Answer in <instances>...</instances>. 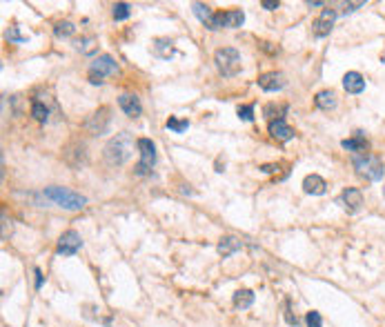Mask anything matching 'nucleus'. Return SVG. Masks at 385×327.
<instances>
[{
  "label": "nucleus",
  "instance_id": "nucleus-2",
  "mask_svg": "<svg viewBox=\"0 0 385 327\" xmlns=\"http://www.w3.org/2000/svg\"><path fill=\"white\" fill-rule=\"evenodd\" d=\"M132 149H134V140L130 132H120L105 145L102 154H105V160L109 165H125L132 156Z\"/></svg>",
  "mask_w": 385,
  "mask_h": 327
},
{
  "label": "nucleus",
  "instance_id": "nucleus-20",
  "mask_svg": "<svg viewBox=\"0 0 385 327\" xmlns=\"http://www.w3.org/2000/svg\"><path fill=\"white\" fill-rule=\"evenodd\" d=\"M254 303V292L252 289H238L234 294V307L236 310H247Z\"/></svg>",
  "mask_w": 385,
  "mask_h": 327
},
{
  "label": "nucleus",
  "instance_id": "nucleus-8",
  "mask_svg": "<svg viewBox=\"0 0 385 327\" xmlns=\"http://www.w3.org/2000/svg\"><path fill=\"white\" fill-rule=\"evenodd\" d=\"M81 247H83V238L76 230H67L63 236L58 238V254H63V256H74Z\"/></svg>",
  "mask_w": 385,
  "mask_h": 327
},
{
  "label": "nucleus",
  "instance_id": "nucleus-15",
  "mask_svg": "<svg viewBox=\"0 0 385 327\" xmlns=\"http://www.w3.org/2000/svg\"><path fill=\"white\" fill-rule=\"evenodd\" d=\"M303 189H305V194L323 196L325 194V189H327V183L323 181L319 174H310V176H305V181H303Z\"/></svg>",
  "mask_w": 385,
  "mask_h": 327
},
{
  "label": "nucleus",
  "instance_id": "nucleus-3",
  "mask_svg": "<svg viewBox=\"0 0 385 327\" xmlns=\"http://www.w3.org/2000/svg\"><path fill=\"white\" fill-rule=\"evenodd\" d=\"M352 165H354V169H356L361 176L368 178V181H372V183L383 181V174H385L383 160L378 158V156H374V154H370V152L354 154V156H352Z\"/></svg>",
  "mask_w": 385,
  "mask_h": 327
},
{
  "label": "nucleus",
  "instance_id": "nucleus-7",
  "mask_svg": "<svg viewBox=\"0 0 385 327\" xmlns=\"http://www.w3.org/2000/svg\"><path fill=\"white\" fill-rule=\"evenodd\" d=\"M112 109L109 107H100L98 112H94L85 120V129L91 134V136H100V134H107L109 132V125H112Z\"/></svg>",
  "mask_w": 385,
  "mask_h": 327
},
{
  "label": "nucleus",
  "instance_id": "nucleus-34",
  "mask_svg": "<svg viewBox=\"0 0 385 327\" xmlns=\"http://www.w3.org/2000/svg\"><path fill=\"white\" fill-rule=\"evenodd\" d=\"M261 7L267 9V11H274V9H278V0H276V3H272V0H263Z\"/></svg>",
  "mask_w": 385,
  "mask_h": 327
},
{
  "label": "nucleus",
  "instance_id": "nucleus-32",
  "mask_svg": "<svg viewBox=\"0 0 385 327\" xmlns=\"http://www.w3.org/2000/svg\"><path fill=\"white\" fill-rule=\"evenodd\" d=\"M94 42H96V38H83V40H76V47L81 49V52H89Z\"/></svg>",
  "mask_w": 385,
  "mask_h": 327
},
{
  "label": "nucleus",
  "instance_id": "nucleus-6",
  "mask_svg": "<svg viewBox=\"0 0 385 327\" xmlns=\"http://www.w3.org/2000/svg\"><path fill=\"white\" fill-rule=\"evenodd\" d=\"M136 147H138V154H140V160L136 165V174L138 176H147L151 171V167L156 165V145L151 143L149 138H138Z\"/></svg>",
  "mask_w": 385,
  "mask_h": 327
},
{
  "label": "nucleus",
  "instance_id": "nucleus-19",
  "mask_svg": "<svg viewBox=\"0 0 385 327\" xmlns=\"http://www.w3.org/2000/svg\"><path fill=\"white\" fill-rule=\"evenodd\" d=\"M314 103H316V107H319V109H325V112H329V109L336 107V94H334L332 89H323V91H319V94L314 96Z\"/></svg>",
  "mask_w": 385,
  "mask_h": 327
},
{
  "label": "nucleus",
  "instance_id": "nucleus-5",
  "mask_svg": "<svg viewBox=\"0 0 385 327\" xmlns=\"http://www.w3.org/2000/svg\"><path fill=\"white\" fill-rule=\"evenodd\" d=\"M118 71V65L116 60L109 56V54H102L89 65V83L91 85H102V78L105 76H112V73Z\"/></svg>",
  "mask_w": 385,
  "mask_h": 327
},
{
  "label": "nucleus",
  "instance_id": "nucleus-31",
  "mask_svg": "<svg viewBox=\"0 0 385 327\" xmlns=\"http://www.w3.org/2000/svg\"><path fill=\"white\" fill-rule=\"evenodd\" d=\"M7 38H9V40H14V42H25V40H27V36H22L20 32H18V27H9Z\"/></svg>",
  "mask_w": 385,
  "mask_h": 327
},
{
  "label": "nucleus",
  "instance_id": "nucleus-4",
  "mask_svg": "<svg viewBox=\"0 0 385 327\" xmlns=\"http://www.w3.org/2000/svg\"><path fill=\"white\" fill-rule=\"evenodd\" d=\"M214 63H216L218 71H221L223 76L232 78L241 71V54H238L234 47H223L214 54Z\"/></svg>",
  "mask_w": 385,
  "mask_h": 327
},
{
  "label": "nucleus",
  "instance_id": "nucleus-26",
  "mask_svg": "<svg viewBox=\"0 0 385 327\" xmlns=\"http://www.w3.org/2000/svg\"><path fill=\"white\" fill-rule=\"evenodd\" d=\"M74 32H76V27L71 22H67V20L65 22H58L56 27H54V34H56L58 38H67V36H71Z\"/></svg>",
  "mask_w": 385,
  "mask_h": 327
},
{
  "label": "nucleus",
  "instance_id": "nucleus-1",
  "mask_svg": "<svg viewBox=\"0 0 385 327\" xmlns=\"http://www.w3.org/2000/svg\"><path fill=\"white\" fill-rule=\"evenodd\" d=\"M42 198L45 200H52L54 205L63 207V209H69V212H78L87 205V198L67 187H60V185H52V187H45L42 189Z\"/></svg>",
  "mask_w": 385,
  "mask_h": 327
},
{
  "label": "nucleus",
  "instance_id": "nucleus-18",
  "mask_svg": "<svg viewBox=\"0 0 385 327\" xmlns=\"http://www.w3.org/2000/svg\"><path fill=\"white\" fill-rule=\"evenodd\" d=\"M245 22V14L241 9H232V11H223V27L227 29H238Z\"/></svg>",
  "mask_w": 385,
  "mask_h": 327
},
{
  "label": "nucleus",
  "instance_id": "nucleus-12",
  "mask_svg": "<svg viewBox=\"0 0 385 327\" xmlns=\"http://www.w3.org/2000/svg\"><path fill=\"white\" fill-rule=\"evenodd\" d=\"M341 203H343V207L350 214H356L361 205H363V194H361L356 187H347V189H343V194H341Z\"/></svg>",
  "mask_w": 385,
  "mask_h": 327
},
{
  "label": "nucleus",
  "instance_id": "nucleus-21",
  "mask_svg": "<svg viewBox=\"0 0 385 327\" xmlns=\"http://www.w3.org/2000/svg\"><path fill=\"white\" fill-rule=\"evenodd\" d=\"M241 247H243V243L234 236H225V238H221V243H218V251H221L223 256L234 254V251H238Z\"/></svg>",
  "mask_w": 385,
  "mask_h": 327
},
{
  "label": "nucleus",
  "instance_id": "nucleus-30",
  "mask_svg": "<svg viewBox=\"0 0 385 327\" xmlns=\"http://www.w3.org/2000/svg\"><path fill=\"white\" fill-rule=\"evenodd\" d=\"M287 112V105H278V107H274V105H267L265 107V116H270L274 120V114H278V118H283V114Z\"/></svg>",
  "mask_w": 385,
  "mask_h": 327
},
{
  "label": "nucleus",
  "instance_id": "nucleus-10",
  "mask_svg": "<svg viewBox=\"0 0 385 327\" xmlns=\"http://www.w3.org/2000/svg\"><path fill=\"white\" fill-rule=\"evenodd\" d=\"M287 85V78L283 71H267L263 73V76H259V87L263 91H278L283 89Z\"/></svg>",
  "mask_w": 385,
  "mask_h": 327
},
{
  "label": "nucleus",
  "instance_id": "nucleus-16",
  "mask_svg": "<svg viewBox=\"0 0 385 327\" xmlns=\"http://www.w3.org/2000/svg\"><path fill=\"white\" fill-rule=\"evenodd\" d=\"M343 87L347 94H361L365 89V78L358 71H347L343 78Z\"/></svg>",
  "mask_w": 385,
  "mask_h": 327
},
{
  "label": "nucleus",
  "instance_id": "nucleus-14",
  "mask_svg": "<svg viewBox=\"0 0 385 327\" xmlns=\"http://www.w3.org/2000/svg\"><path fill=\"white\" fill-rule=\"evenodd\" d=\"M341 145H343V149L352 154H365V149H370V140L363 136V132H356L352 138H345Z\"/></svg>",
  "mask_w": 385,
  "mask_h": 327
},
{
  "label": "nucleus",
  "instance_id": "nucleus-23",
  "mask_svg": "<svg viewBox=\"0 0 385 327\" xmlns=\"http://www.w3.org/2000/svg\"><path fill=\"white\" fill-rule=\"evenodd\" d=\"M192 9H194V14L198 16V20L203 22V24L214 16V11H212L210 5H203V3H194V5H192Z\"/></svg>",
  "mask_w": 385,
  "mask_h": 327
},
{
  "label": "nucleus",
  "instance_id": "nucleus-33",
  "mask_svg": "<svg viewBox=\"0 0 385 327\" xmlns=\"http://www.w3.org/2000/svg\"><path fill=\"white\" fill-rule=\"evenodd\" d=\"M365 3H345L343 5V14H352V11H356L358 7H363Z\"/></svg>",
  "mask_w": 385,
  "mask_h": 327
},
{
  "label": "nucleus",
  "instance_id": "nucleus-28",
  "mask_svg": "<svg viewBox=\"0 0 385 327\" xmlns=\"http://www.w3.org/2000/svg\"><path fill=\"white\" fill-rule=\"evenodd\" d=\"M207 29H212V32H218V29H223V11H216L210 20L205 22Z\"/></svg>",
  "mask_w": 385,
  "mask_h": 327
},
{
  "label": "nucleus",
  "instance_id": "nucleus-35",
  "mask_svg": "<svg viewBox=\"0 0 385 327\" xmlns=\"http://www.w3.org/2000/svg\"><path fill=\"white\" fill-rule=\"evenodd\" d=\"M42 285V274H40V269H36V287H40Z\"/></svg>",
  "mask_w": 385,
  "mask_h": 327
},
{
  "label": "nucleus",
  "instance_id": "nucleus-13",
  "mask_svg": "<svg viewBox=\"0 0 385 327\" xmlns=\"http://www.w3.org/2000/svg\"><path fill=\"white\" fill-rule=\"evenodd\" d=\"M118 107L123 109V112H125L127 116H130V118H136V116H140V112H143L138 96H134V94H120V98H118Z\"/></svg>",
  "mask_w": 385,
  "mask_h": 327
},
{
  "label": "nucleus",
  "instance_id": "nucleus-36",
  "mask_svg": "<svg viewBox=\"0 0 385 327\" xmlns=\"http://www.w3.org/2000/svg\"><path fill=\"white\" fill-rule=\"evenodd\" d=\"M307 7H323L321 0H307Z\"/></svg>",
  "mask_w": 385,
  "mask_h": 327
},
{
  "label": "nucleus",
  "instance_id": "nucleus-29",
  "mask_svg": "<svg viewBox=\"0 0 385 327\" xmlns=\"http://www.w3.org/2000/svg\"><path fill=\"white\" fill-rule=\"evenodd\" d=\"M305 323H307V327H323V318L319 312H307V316H305Z\"/></svg>",
  "mask_w": 385,
  "mask_h": 327
},
{
  "label": "nucleus",
  "instance_id": "nucleus-11",
  "mask_svg": "<svg viewBox=\"0 0 385 327\" xmlns=\"http://www.w3.org/2000/svg\"><path fill=\"white\" fill-rule=\"evenodd\" d=\"M270 136L280 140V143H287V140L294 138V129L287 125L285 118H274L270 120Z\"/></svg>",
  "mask_w": 385,
  "mask_h": 327
},
{
  "label": "nucleus",
  "instance_id": "nucleus-17",
  "mask_svg": "<svg viewBox=\"0 0 385 327\" xmlns=\"http://www.w3.org/2000/svg\"><path fill=\"white\" fill-rule=\"evenodd\" d=\"M176 54V47L169 38H156L154 40V56L156 58H163V60H169Z\"/></svg>",
  "mask_w": 385,
  "mask_h": 327
},
{
  "label": "nucleus",
  "instance_id": "nucleus-27",
  "mask_svg": "<svg viewBox=\"0 0 385 327\" xmlns=\"http://www.w3.org/2000/svg\"><path fill=\"white\" fill-rule=\"evenodd\" d=\"M236 114H238V118L241 120H254V105H238V109H236Z\"/></svg>",
  "mask_w": 385,
  "mask_h": 327
},
{
  "label": "nucleus",
  "instance_id": "nucleus-9",
  "mask_svg": "<svg viewBox=\"0 0 385 327\" xmlns=\"http://www.w3.org/2000/svg\"><path fill=\"white\" fill-rule=\"evenodd\" d=\"M334 20H336V11L334 9H323L321 16L314 20V24H312V34L316 36V38H325V36L332 32L334 27Z\"/></svg>",
  "mask_w": 385,
  "mask_h": 327
},
{
  "label": "nucleus",
  "instance_id": "nucleus-24",
  "mask_svg": "<svg viewBox=\"0 0 385 327\" xmlns=\"http://www.w3.org/2000/svg\"><path fill=\"white\" fill-rule=\"evenodd\" d=\"M165 127L167 129H172L174 134H183V132H187L189 129V120H181V118H167V122H165Z\"/></svg>",
  "mask_w": 385,
  "mask_h": 327
},
{
  "label": "nucleus",
  "instance_id": "nucleus-22",
  "mask_svg": "<svg viewBox=\"0 0 385 327\" xmlns=\"http://www.w3.org/2000/svg\"><path fill=\"white\" fill-rule=\"evenodd\" d=\"M32 116L38 122H47L49 120V107H47L42 100H34L32 103Z\"/></svg>",
  "mask_w": 385,
  "mask_h": 327
},
{
  "label": "nucleus",
  "instance_id": "nucleus-25",
  "mask_svg": "<svg viewBox=\"0 0 385 327\" xmlns=\"http://www.w3.org/2000/svg\"><path fill=\"white\" fill-rule=\"evenodd\" d=\"M112 14H114V20H125V18H130V5L127 3H116L114 5V9H112Z\"/></svg>",
  "mask_w": 385,
  "mask_h": 327
}]
</instances>
